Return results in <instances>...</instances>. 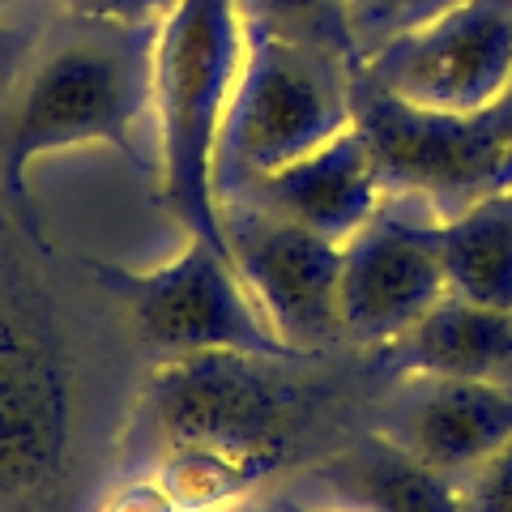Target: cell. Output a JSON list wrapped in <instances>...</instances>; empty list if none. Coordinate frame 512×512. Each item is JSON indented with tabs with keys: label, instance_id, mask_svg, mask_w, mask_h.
<instances>
[{
	"label": "cell",
	"instance_id": "6da1fadb",
	"mask_svg": "<svg viewBox=\"0 0 512 512\" xmlns=\"http://www.w3.org/2000/svg\"><path fill=\"white\" fill-rule=\"evenodd\" d=\"M158 22H43L0 99V188L26 210L30 167L47 154L107 146L146 167L137 128L150 116Z\"/></svg>",
	"mask_w": 512,
	"mask_h": 512
},
{
	"label": "cell",
	"instance_id": "7a4b0ae2",
	"mask_svg": "<svg viewBox=\"0 0 512 512\" xmlns=\"http://www.w3.org/2000/svg\"><path fill=\"white\" fill-rule=\"evenodd\" d=\"M299 363L308 359L248 350L154 359L120 436V474L146 470L171 448H218L278 478L320 410Z\"/></svg>",
	"mask_w": 512,
	"mask_h": 512
},
{
	"label": "cell",
	"instance_id": "3957f363",
	"mask_svg": "<svg viewBox=\"0 0 512 512\" xmlns=\"http://www.w3.org/2000/svg\"><path fill=\"white\" fill-rule=\"evenodd\" d=\"M248 22L239 0H171L154 30V175L180 231L227 252L218 146L244 64Z\"/></svg>",
	"mask_w": 512,
	"mask_h": 512
},
{
	"label": "cell",
	"instance_id": "277c9868",
	"mask_svg": "<svg viewBox=\"0 0 512 512\" xmlns=\"http://www.w3.org/2000/svg\"><path fill=\"white\" fill-rule=\"evenodd\" d=\"M355 69V60L248 26L218 146V197L227 201L346 133L355 124Z\"/></svg>",
	"mask_w": 512,
	"mask_h": 512
},
{
	"label": "cell",
	"instance_id": "5b68a950",
	"mask_svg": "<svg viewBox=\"0 0 512 512\" xmlns=\"http://www.w3.org/2000/svg\"><path fill=\"white\" fill-rule=\"evenodd\" d=\"M90 278L124 308L128 325L154 359L205 355V350H248V355H286L256 312L231 252L184 235L175 256L150 269L86 261ZM295 359V355H291Z\"/></svg>",
	"mask_w": 512,
	"mask_h": 512
},
{
	"label": "cell",
	"instance_id": "8992f818",
	"mask_svg": "<svg viewBox=\"0 0 512 512\" xmlns=\"http://www.w3.org/2000/svg\"><path fill=\"white\" fill-rule=\"evenodd\" d=\"M355 128L376 154L384 188L436 218L512 188V99L478 116H436L380 94L355 69Z\"/></svg>",
	"mask_w": 512,
	"mask_h": 512
},
{
	"label": "cell",
	"instance_id": "52a82bcc",
	"mask_svg": "<svg viewBox=\"0 0 512 512\" xmlns=\"http://www.w3.org/2000/svg\"><path fill=\"white\" fill-rule=\"evenodd\" d=\"M359 73L380 94L436 116L500 107L512 94V0H448L367 47Z\"/></svg>",
	"mask_w": 512,
	"mask_h": 512
},
{
	"label": "cell",
	"instance_id": "ba28073f",
	"mask_svg": "<svg viewBox=\"0 0 512 512\" xmlns=\"http://www.w3.org/2000/svg\"><path fill=\"white\" fill-rule=\"evenodd\" d=\"M73 372L30 308H0V512H64Z\"/></svg>",
	"mask_w": 512,
	"mask_h": 512
},
{
	"label": "cell",
	"instance_id": "9c48e42d",
	"mask_svg": "<svg viewBox=\"0 0 512 512\" xmlns=\"http://www.w3.org/2000/svg\"><path fill=\"white\" fill-rule=\"evenodd\" d=\"M231 265L286 355L316 359L342 333V244L256 205H222Z\"/></svg>",
	"mask_w": 512,
	"mask_h": 512
},
{
	"label": "cell",
	"instance_id": "30bf717a",
	"mask_svg": "<svg viewBox=\"0 0 512 512\" xmlns=\"http://www.w3.org/2000/svg\"><path fill=\"white\" fill-rule=\"evenodd\" d=\"M448 295L436 214L410 197L384 210L342 244V333L384 355Z\"/></svg>",
	"mask_w": 512,
	"mask_h": 512
},
{
	"label": "cell",
	"instance_id": "8fae6325",
	"mask_svg": "<svg viewBox=\"0 0 512 512\" xmlns=\"http://www.w3.org/2000/svg\"><path fill=\"white\" fill-rule=\"evenodd\" d=\"M372 427L461 487V478L512 440V389L453 376H402Z\"/></svg>",
	"mask_w": 512,
	"mask_h": 512
},
{
	"label": "cell",
	"instance_id": "7c38bea8",
	"mask_svg": "<svg viewBox=\"0 0 512 512\" xmlns=\"http://www.w3.org/2000/svg\"><path fill=\"white\" fill-rule=\"evenodd\" d=\"M384 201H389V188H384L376 154L367 137L350 124L346 133L303 154L299 163L269 171L248 188L231 192L222 205H256V210L308 227L333 244H346L384 210Z\"/></svg>",
	"mask_w": 512,
	"mask_h": 512
},
{
	"label": "cell",
	"instance_id": "4fadbf2b",
	"mask_svg": "<svg viewBox=\"0 0 512 512\" xmlns=\"http://www.w3.org/2000/svg\"><path fill=\"white\" fill-rule=\"evenodd\" d=\"M295 500L333 512H461V487L380 431L329 448L299 474Z\"/></svg>",
	"mask_w": 512,
	"mask_h": 512
},
{
	"label": "cell",
	"instance_id": "5bb4252c",
	"mask_svg": "<svg viewBox=\"0 0 512 512\" xmlns=\"http://www.w3.org/2000/svg\"><path fill=\"white\" fill-rule=\"evenodd\" d=\"M380 363L397 376H453L512 389V308L444 295Z\"/></svg>",
	"mask_w": 512,
	"mask_h": 512
},
{
	"label": "cell",
	"instance_id": "9a60e30c",
	"mask_svg": "<svg viewBox=\"0 0 512 512\" xmlns=\"http://www.w3.org/2000/svg\"><path fill=\"white\" fill-rule=\"evenodd\" d=\"M448 295L512 308V188L436 218Z\"/></svg>",
	"mask_w": 512,
	"mask_h": 512
},
{
	"label": "cell",
	"instance_id": "2e32d148",
	"mask_svg": "<svg viewBox=\"0 0 512 512\" xmlns=\"http://www.w3.org/2000/svg\"><path fill=\"white\" fill-rule=\"evenodd\" d=\"M180 512H227L261 495L269 483L265 466L218 448H171L146 466Z\"/></svg>",
	"mask_w": 512,
	"mask_h": 512
},
{
	"label": "cell",
	"instance_id": "e0dca14e",
	"mask_svg": "<svg viewBox=\"0 0 512 512\" xmlns=\"http://www.w3.org/2000/svg\"><path fill=\"white\" fill-rule=\"evenodd\" d=\"M244 22L269 35L295 39L333 52L342 60L359 64V35H355V18H350V0H239Z\"/></svg>",
	"mask_w": 512,
	"mask_h": 512
},
{
	"label": "cell",
	"instance_id": "ac0fdd59",
	"mask_svg": "<svg viewBox=\"0 0 512 512\" xmlns=\"http://www.w3.org/2000/svg\"><path fill=\"white\" fill-rule=\"evenodd\" d=\"M440 5H448V0H350V18H355L359 52H367V47L380 43L384 35H393V30L427 18V13L440 9Z\"/></svg>",
	"mask_w": 512,
	"mask_h": 512
},
{
	"label": "cell",
	"instance_id": "d6986e66",
	"mask_svg": "<svg viewBox=\"0 0 512 512\" xmlns=\"http://www.w3.org/2000/svg\"><path fill=\"white\" fill-rule=\"evenodd\" d=\"M461 512H512V440L461 478Z\"/></svg>",
	"mask_w": 512,
	"mask_h": 512
},
{
	"label": "cell",
	"instance_id": "ffe728a7",
	"mask_svg": "<svg viewBox=\"0 0 512 512\" xmlns=\"http://www.w3.org/2000/svg\"><path fill=\"white\" fill-rule=\"evenodd\" d=\"M56 18H86V22H158L171 0H47Z\"/></svg>",
	"mask_w": 512,
	"mask_h": 512
},
{
	"label": "cell",
	"instance_id": "44dd1931",
	"mask_svg": "<svg viewBox=\"0 0 512 512\" xmlns=\"http://www.w3.org/2000/svg\"><path fill=\"white\" fill-rule=\"evenodd\" d=\"M99 512H180V508H175V500L150 470H128L111 483Z\"/></svg>",
	"mask_w": 512,
	"mask_h": 512
},
{
	"label": "cell",
	"instance_id": "7402d4cb",
	"mask_svg": "<svg viewBox=\"0 0 512 512\" xmlns=\"http://www.w3.org/2000/svg\"><path fill=\"white\" fill-rule=\"evenodd\" d=\"M43 22H30L26 13H18L13 5H0V99L9 94L13 77L26 64L30 47H35Z\"/></svg>",
	"mask_w": 512,
	"mask_h": 512
},
{
	"label": "cell",
	"instance_id": "603a6c76",
	"mask_svg": "<svg viewBox=\"0 0 512 512\" xmlns=\"http://www.w3.org/2000/svg\"><path fill=\"white\" fill-rule=\"evenodd\" d=\"M227 512H286V508H282V495H274V500H261V495H256V500L239 504V508H227Z\"/></svg>",
	"mask_w": 512,
	"mask_h": 512
},
{
	"label": "cell",
	"instance_id": "cb8c5ba5",
	"mask_svg": "<svg viewBox=\"0 0 512 512\" xmlns=\"http://www.w3.org/2000/svg\"><path fill=\"white\" fill-rule=\"evenodd\" d=\"M282 508L286 512H333V508H320V504H303V500H295V495H282Z\"/></svg>",
	"mask_w": 512,
	"mask_h": 512
},
{
	"label": "cell",
	"instance_id": "d4e9b609",
	"mask_svg": "<svg viewBox=\"0 0 512 512\" xmlns=\"http://www.w3.org/2000/svg\"><path fill=\"white\" fill-rule=\"evenodd\" d=\"M0 5H13V0H0Z\"/></svg>",
	"mask_w": 512,
	"mask_h": 512
},
{
	"label": "cell",
	"instance_id": "484cf974",
	"mask_svg": "<svg viewBox=\"0 0 512 512\" xmlns=\"http://www.w3.org/2000/svg\"><path fill=\"white\" fill-rule=\"evenodd\" d=\"M508 99H512V94H508Z\"/></svg>",
	"mask_w": 512,
	"mask_h": 512
}]
</instances>
